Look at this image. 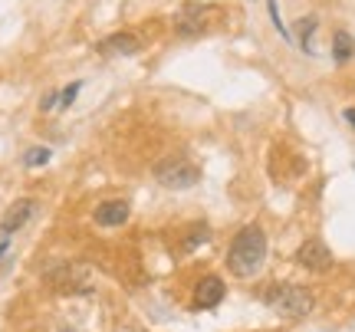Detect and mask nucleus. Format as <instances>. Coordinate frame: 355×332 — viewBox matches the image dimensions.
Returning a JSON list of instances; mask_svg holds the SVG:
<instances>
[{
	"mask_svg": "<svg viewBox=\"0 0 355 332\" xmlns=\"http://www.w3.org/2000/svg\"><path fill=\"white\" fill-rule=\"evenodd\" d=\"M56 293H89V270L79 263H56L43 273Z\"/></svg>",
	"mask_w": 355,
	"mask_h": 332,
	"instance_id": "nucleus-4",
	"label": "nucleus"
},
{
	"mask_svg": "<svg viewBox=\"0 0 355 332\" xmlns=\"http://www.w3.org/2000/svg\"><path fill=\"white\" fill-rule=\"evenodd\" d=\"M92 220L99 227H122L128 220V204L125 201H102L96 211H92Z\"/></svg>",
	"mask_w": 355,
	"mask_h": 332,
	"instance_id": "nucleus-8",
	"label": "nucleus"
},
{
	"mask_svg": "<svg viewBox=\"0 0 355 332\" xmlns=\"http://www.w3.org/2000/svg\"><path fill=\"white\" fill-rule=\"evenodd\" d=\"M53 105H56V92H50V96H43V103H40V109H43V112H50Z\"/></svg>",
	"mask_w": 355,
	"mask_h": 332,
	"instance_id": "nucleus-15",
	"label": "nucleus"
},
{
	"mask_svg": "<svg viewBox=\"0 0 355 332\" xmlns=\"http://www.w3.org/2000/svg\"><path fill=\"white\" fill-rule=\"evenodd\" d=\"M141 43L135 33H112L109 40H102V53H139Z\"/></svg>",
	"mask_w": 355,
	"mask_h": 332,
	"instance_id": "nucleus-11",
	"label": "nucleus"
},
{
	"mask_svg": "<svg viewBox=\"0 0 355 332\" xmlns=\"http://www.w3.org/2000/svg\"><path fill=\"white\" fill-rule=\"evenodd\" d=\"M266 254H270V243H266V234L260 224H247L234 234V241L227 247V270L241 280H250L257 277L266 263Z\"/></svg>",
	"mask_w": 355,
	"mask_h": 332,
	"instance_id": "nucleus-1",
	"label": "nucleus"
},
{
	"mask_svg": "<svg viewBox=\"0 0 355 332\" xmlns=\"http://www.w3.org/2000/svg\"><path fill=\"white\" fill-rule=\"evenodd\" d=\"M263 303L283 320H306L316 309V296L300 283H273L263 290Z\"/></svg>",
	"mask_w": 355,
	"mask_h": 332,
	"instance_id": "nucleus-2",
	"label": "nucleus"
},
{
	"mask_svg": "<svg viewBox=\"0 0 355 332\" xmlns=\"http://www.w3.org/2000/svg\"><path fill=\"white\" fill-rule=\"evenodd\" d=\"M352 56H355V37L345 33V30H339V33L332 37V60H336V66H345Z\"/></svg>",
	"mask_w": 355,
	"mask_h": 332,
	"instance_id": "nucleus-10",
	"label": "nucleus"
},
{
	"mask_svg": "<svg viewBox=\"0 0 355 332\" xmlns=\"http://www.w3.org/2000/svg\"><path fill=\"white\" fill-rule=\"evenodd\" d=\"M227 296V286L220 277H204L198 286H194V306L198 309H214L220 306V299Z\"/></svg>",
	"mask_w": 355,
	"mask_h": 332,
	"instance_id": "nucleus-6",
	"label": "nucleus"
},
{
	"mask_svg": "<svg viewBox=\"0 0 355 332\" xmlns=\"http://www.w3.org/2000/svg\"><path fill=\"white\" fill-rule=\"evenodd\" d=\"M79 89H83V82H69V86H66V89H63V105H69V103H73V99H76V96H79Z\"/></svg>",
	"mask_w": 355,
	"mask_h": 332,
	"instance_id": "nucleus-14",
	"label": "nucleus"
},
{
	"mask_svg": "<svg viewBox=\"0 0 355 332\" xmlns=\"http://www.w3.org/2000/svg\"><path fill=\"white\" fill-rule=\"evenodd\" d=\"M152 175L168 191H188V188H194L201 181V168L188 161V158H165V161H158L152 168Z\"/></svg>",
	"mask_w": 355,
	"mask_h": 332,
	"instance_id": "nucleus-3",
	"label": "nucleus"
},
{
	"mask_svg": "<svg viewBox=\"0 0 355 332\" xmlns=\"http://www.w3.org/2000/svg\"><path fill=\"white\" fill-rule=\"evenodd\" d=\"M313 30H316V20H313V17L296 24V33H300V40H303V50H313V46H309V37H313Z\"/></svg>",
	"mask_w": 355,
	"mask_h": 332,
	"instance_id": "nucleus-13",
	"label": "nucleus"
},
{
	"mask_svg": "<svg viewBox=\"0 0 355 332\" xmlns=\"http://www.w3.org/2000/svg\"><path fill=\"white\" fill-rule=\"evenodd\" d=\"M175 26H178V33L188 37V40L201 37L204 33V13L198 10V7H184V10L175 17Z\"/></svg>",
	"mask_w": 355,
	"mask_h": 332,
	"instance_id": "nucleus-9",
	"label": "nucleus"
},
{
	"mask_svg": "<svg viewBox=\"0 0 355 332\" xmlns=\"http://www.w3.org/2000/svg\"><path fill=\"white\" fill-rule=\"evenodd\" d=\"M343 115H345V122H349V125H352V128H355V109H345V112H343Z\"/></svg>",
	"mask_w": 355,
	"mask_h": 332,
	"instance_id": "nucleus-16",
	"label": "nucleus"
},
{
	"mask_svg": "<svg viewBox=\"0 0 355 332\" xmlns=\"http://www.w3.org/2000/svg\"><path fill=\"white\" fill-rule=\"evenodd\" d=\"M37 214V204L30 201V198H20V201H13L10 207H7V214H3V220H0V230L3 234H13V230L26 227V220Z\"/></svg>",
	"mask_w": 355,
	"mask_h": 332,
	"instance_id": "nucleus-7",
	"label": "nucleus"
},
{
	"mask_svg": "<svg viewBox=\"0 0 355 332\" xmlns=\"http://www.w3.org/2000/svg\"><path fill=\"white\" fill-rule=\"evenodd\" d=\"M24 161H26V168H40V165H46V161H50V148H30Z\"/></svg>",
	"mask_w": 355,
	"mask_h": 332,
	"instance_id": "nucleus-12",
	"label": "nucleus"
},
{
	"mask_svg": "<svg viewBox=\"0 0 355 332\" xmlns=\"http://www.w3.org/2000/svg\"><path fill=\"white\" fill-rule=\"evenodd\" d=\"M7 254V237H0V256Z\"/></svg>",
	"mask_w": 355,
	"mask_h": 332,
	"instance_id": "nucleus-17",
	"label": "nucleus"
},
{
	"mask_svg": "<svg viewBox=\"0 0 355 332\" xmlns=\"http://www.w3.org/2000/svg\"><path fill=\"white\" fill-rule=\"evenodd\" d=\"M296 263L303 270H309V273H322V270L332 267V250L326 247L322 241H303V247L296 250Z\"/></svg>",
	"mask_w": 355,
	"mask_h": 332,
	"instance_id": "nucleus-5",
	"label": "nucleus"
}]
</instances>
